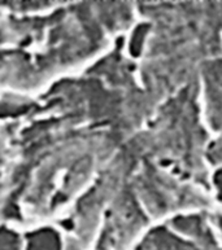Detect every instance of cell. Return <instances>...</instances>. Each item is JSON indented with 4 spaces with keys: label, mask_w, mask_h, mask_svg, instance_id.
Masks as SVG:
<instances>
[{
    "label": "cell",
    "mask_w": 222,
    "mask_h": 250,
    "mask_svg": "<svg viewBox=\"0 0 222 250\" xmlns=\"http://www.w3.org/2000/svg\"><path fill=\"white\" fill-rule=\"evenodd\" d=\"M17 240L11 233H0V250H17Z\"/></svg>",
    "instance_id": "2"
},
{
    "label": "cell",
    "mask_w": 222,
    "mask_h": 250,
    "mask_svg": "<svg viewBox=\"0 0 222 250\" xmlns=\"http://www.w3.org/2000/svg\"><path fill=\"white\" fill-rule=\"evenodd\" d=\"M29 250H59V241L53 231L41 232L31 236Z\"/></svg>",
    "instance_id": "1"
}]
</instances>
